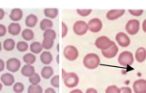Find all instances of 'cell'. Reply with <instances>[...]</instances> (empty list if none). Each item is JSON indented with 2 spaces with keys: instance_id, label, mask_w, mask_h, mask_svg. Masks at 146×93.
Returning <instances> with one entry per match:
<instances>
[{
  "instance_id": "cell-1",
  "label": "cell",
  "mask_w": 146,
  "mask_h": 93,
  "mask_svg": "<svg viewBox=\"0 0 146 93\" xmlns=\"http://www.w3.org/2000/svg\"><path fill=\"white\" fill-rule=\"evenodd\" d=\"M62 76H63V81H64V84L67 88H75L77 87L80 79L77 74L75 73H67L64 69H62Z\"/></svg>"
},
{
  "instance_id": "cell-2",
  "label": "cell",
  "mask_w": 146,
  "mask_h": 93,
  "mask_svg": "<svg viewBox=\"0 0 146 93\" xmlns=\"http://www.w3.org/2000/svg\"><path fill=\"white\" fill-rule=\"evenodd\" d=\"M82 64L87 69H96L100 64V59L96 53H88L86 54L82 61Z\"/></svg>"
},
{
  "instance_id": "cell-3",
  "label": "cell",
  "mask_w": 146,
  "mask_h": 93,
  "mask_svg": "<svg viewBox=\"0 0 146 93\" xmlns=\"http://www.w3.org/2000/svg\"><path fill=\"white\" fill-rule=\"evenodd\" d=\"M115 44L113 41H111V39L107 36H100V37L97 38V40L95 42V46H97L100 50H106V49L110 48Z\"/></svg>"
},
{
  "instance_id": "cell-4",
  "label": "cell",
  "mask_w": 146,
  "mask_h": 93,
  "mask_svg": "<svg viewBox=\"0 0 146 93\" xmlns=\"http://www.w3.org/2000/svg\"><path fill=\"white\" fill-rule=\"evenodd\" d=\"M118 62L122 66H130L134 62V56L130 51H123L118 57Z\"/></svg>"
},
{
  "instance_id": "cell-5",
  "label": "cell",
  "mask_w": 146,
  "mask_h": 93,
  "mask_svg": "<svg viewBox=\"0 0 146 93\" xmlns=\"http://www.w3.org/2000/svg\"><path fill=\"white\" fill-rule=\"evenodd\" d=\"M63 54H64V57L68 60V61L73 62L75 60H77L79 57V51L76 46L68 45L64 48V51H63Z\"/></svg>"
},
{
  "instance_id": "cell-6",
  "label": "cell",
  "mask_w": 146,
  "mask_h": 93,
  "mask_svg": "<svg viewBox=\"0 0 146 93\" xmlns=\"http://www.w3.org/2000/svg\"><path fill=\"white\" fill-rule=\"evenodd\" d=\"M140 22L138 20H130L125 24V31L127 32V34L134 35L140 31Z\"/></svg>"
},
{
  "instance_id": "cell-7",
  "label": "cell",
  "mask_w": 146,
  "mask_h": 93,
  "mask_svg": "<svg viewBox=\"0 0 146 93\" xmlns=\"http://www.w3.org/2000/svg\"><path fill=\"white\" fill-rule=\"evenodd\" d=\"M73 31L75 35H84L88 31V25L87 23L84 21H78L73 24Z\"/></svg>"
},
{
  "instance_id": "cell-8",
  "label": "cell",
  "mask_w": 146,
  "mask_h": 93,
  "mask_svg": "<svg viewBox=\"0 0 146 93\" xmlns=\"http://www.w3.org/2000/svg\"><path fill=\"white\" fill-rule=\"evenodd\" d=\"M88 25V30L92 33H98L101 31L102 29V22L101 20H99L98 18H94L90 20L87 23Z\"/></svg>"
},
{
  "instance_id": "cell-9",
  "label": "cell",
  "mask_w": 146,
  "mask_h": 93,
  "mask_svg": "<svg viewBox=\"0 0 146 93\" xmlns=\"http://www.w3.org/2000/svg\"><path fill=\"white\" fill-rule=\"evenodd\" d=\"M6 67L8 69V71L11 73L17 72L19 71V69L21 68V62H20L17 58L9 59L6 62Z\"/></svg>"
},
{
  "instance_id": "cell-10",
  "label": "cell",
  "mask_w": 146,
  "mask_h": 93,
  "mask_svg": "<svg viewBox=\"0 0 146 93\" xmlns=\"http://www.w3.org/2000/svg\"><path fill=\"white\" fill-rule=\"evenodd\" d=\"M115 40L118 43L119 46H123V48H127L130 45V38L128 37V35L125 33H118L115 36Z\"/></svg>"
},
{
  "instance_id": "cell-11",
  "label": "cell",
  "mask_w": 146,
  "mask_h": 93,
  "mask_svg": "<svg viewBox=\"0 0 146 93\" xmlns=\"http://www.w3.org/2000/svg\"><path fill=\"white\" fill-rule=\"evenodd\" d=\"M134 93H146V80L139 79L133 83Z\"/></svg>"
},
{
  "instance_id": "cell-12",
  "label": "cell",
  "mask_w": 146,
  "mask_h": 93,
  "mask_svg": "<svg viewBox=\"0 0 146 93\" xmlns=\"http://www.w3.org/2000/svg\"><path fill=\"white\" fill-rule=\"evenodd\" d=\"M125 14V9H111L107 12L106 17L109 21H115Z\"/></svg>"
},
{
  "instance_id": "cell-13",
  "label": "cell",
  "mask_w": 146,
  "mask_h": 93,
  "mask_svg": "<svg viewBox=\"0 0 146 93\" xmlns=\"http://www.w3.org/2000/svg\"><path fill=\"white\" fill-rule=\"evenodd\" d=\"M118 53V46L114 44L112 46H111L110 48L106 49V50H102V55L107 59H112L114 58Z\"/></svg>"
},
{
  "instance_id": "cell-14",
  "label": "cell",
  "mask_w": 146,
  "mask_h": 93,
  "mask_svg": "<svg viewBox=\"0 0 146 93\" xmlns=\"http://www.w3.org/2000/svg\"><path fill=\"white\" fill-rule=\"evenodd\" d=\"M14 81H15V78L11 73H5L1 75V82L4 84V86H12L14 85Z\"/></svg>"
},
{
  "instance_id": "cell-15",
  "label": "cell",
  "mask_w": 146,
  "mask_h": 93,
  "mask_svg": "<svg viewBox=\"0 0 146 93\" xmlns=\"http://www.w3.org/2000/svg\"><path fill=\"white\" fill-rule=\"evenodd\" d=\"M23 15H24V13H23L22 9H13L11 12V14H9V18H11V20L13 22H19L22 20Z\"/></svg>"
},
{
  "instance_id": "cell-16",
  "label": "cell",
  "mask_w": 146,
  "mask_h": 93,
  "mask_svg": "<svg viewBox=\"0 0 146 93\" xmlns=\"http://www.w3.org/2000/svg\"><path fill=\"white\" fill-rule=\"evenodd\" d=\"M135 59L138 62H143L146 60V49L144 48H139L135 53Z\"/></svg>"
},
{
  "instance_id": "cell-17",
  "label": "cell",
  "mask_w": 146,
  "mask_h": 93,
  "mask_svg": "<svg viewBox=\"0 0 146 93\" xmlns=\"http://www.w3.org/2000/svg\"><path fill=\"white\" fill-rule=\"evenodd\" d=\"M21 72H22V75L24 76H26V77H30V76H32L34 74H36L34 66L31 64H25L24 67H22Z\"/></svg>"
},
{
  "instance_id": "cell-18",
  "label": "cell",
  "mask_w": 146,
  "mask_h": 93,
  "mask_svg": "<svg viewBox=\"0 0 146 93\" xmlns=\"http://www.w3.org/2000/svg\"><path fill=\"white\" fill-rule=\"evenodd\" d=\"M40 61H41L42 64H45V65L50 64L52 62V53L50 52V51H48V50L43 51L41 53V55H40Z\"/></svg>"
},
{
  "instance_id": "cell-19",
  "label": "cell",
  "mask_w": 146,
  "mask_h": 93,
  "mask_svg": "<svg viewBox=\"0 0 146 93\" xmlns=\"http://www.w3.org/2000/svg\"><path fill=\"white\" fill-rule=\"evenodd\" d=\"M21 25L19 24L17 22H13V23H11V24L9 25V28H8V31L11 35H19L20 33H21Z\"/></svg>"
},
{
  "instance_id": "cell-20",
  "label": "cell",
  "mask_w": 146,
  "mask_h": 93,
  "mask_svg": "<svg viewBox=\"0 0 146 93\" xmlns=\"http://www.w3.org/2000/svg\"><path fill=\"white\" fill-rule=\"evenodd\" d=\"M36 22H38V17L34 14H30L28 15L25 19V25L29 28H33L35 27Z\"/></svg>"
},
{
  "instance_id": "cell-21",
  "label": "cell",
  "mask_w": 146,
  "mask_h": 93,
  "mask_svg": "<svg viewBox=\"0 0 146 93\" xmlns=\"http://www.w3.org/2000/svg\"><path fill=\"white\" fill-rule=\"evenodd\" d=\"M52 75H54V69H52L51 66H45L43 67L41 70V76L45 79H49L51 78Z\"/></svg>"
},
{
  "instance_id": "cell-22",
  "label": "cell",
  "mask_w": 146,
  "mask_h": 93,
  "mask_svg": "<svg viewBox=\"0 0 146 93\" xmlns=\"http://www.w3.org/2000/svg\"><path fill=\"white\" fill-rule=\"evenodd\" d=\"M15 46H16L15 41L11 38L6 39V40L4 41V43H3V48H4V49L7 51H12L13 49H14Z\"/></svg>"
},
{
  "instance_id": "cell-23",
  "label": "cell",
  "mask_w": 146,
  "mask_h": 93,
  "mask_svg": "<svg viewBox=\"0 0 146 93\" xmlns=\"http://www.w3.org/2000/svg\"><path fill=\"white\" fill-rule=\"evenodd\" d=\"M44 15L49 19H54L57 17L58 15V9L50 8V9H44Z\"/></svg>"
},
{
  "instance_id": "cell-24",
  "label": "cell",
  "mask_w": 146,
  "mask_h": 93,
  "mask_svg": "<svg viewBox=\"0 0 146 93\" xmlns=\"http://www.w3.org/2000/svg\"><path fill=\"white\" fill-rule=\"evenodd\" d=\"M29 48H30V50L33 54H38L43 49L41 43H39V42H33L32 44L29 46Z\"/></svg>"
},
{
  "instance_id": "cell-25",
  "label": "cell",
  "mask_w": 146,
  "mask_h": 93,
  "mask_svg": "<svg viewBox=\"0 0 146 93\" xmlns=\"http://www.w3.org/2000/svg\"><path fill=\"white\" fill-rule=\"evenodd\" d=\"M22 36L25 41H31L34 39L35 34L31 29H25L22 32Z\"/></svg>"
},
{
  "instance_id": "cell-26",
  "label": "cell",
  "mask_w": 146,
  "mask_h": 93,
  "mask_svg": "<svg viewBox=\"0 0 146 93\" xmlns=\"http://www.w3.org/2000/svg\"><path fill=\"white\" fill-rule=\"evenodd\" d=\"M52 25H54V23L49 19H44L40 22V29L44 32L47 31L49 29H51L52 27Z\"/></svg>"
},
{
  "instance_id": "cell-27",
  "label": "cell",
  "mask_w": 146,
  "mask_h": 93,
  "mask_svg": "<svg viewBox=\"0 0 146 93\" xmlns=\"http://www.w3.org/2000/svg\"><path fill=\"white\" fill-rule=\"evenodd\" d=\"M23 60H24V62L26 64H31L32 65L36 62V58L33 53H26L25 55H24V57H23Z\"/></svg>"
},
{
  "instance_id": "cell-28",
  "label": "cell",
  "mask_w": 146,
  "mask_h": 93,
  "mask_svg": "<svg viewBox=\"0 0 146 93\" xmlns=\"http://www.w3.org/2000/svg\"><path fill=\"white\" fill-rule=\"evenodd\" d=\"M43 37H44V39H51V40L54 41V39L56 38V33L52 29H49L44 32Z\"/></svg>"
},
{
  "instance_id": "cell-29",
  "label": "cell",
  "mask_w": 146,
  "mask_h": 93,
  "mask_svg": "<svg viewBox=\"0 0 146 93\" xmlns=\"http://www.w3.org/2000/svg\"><path fill=\"white\" fill-rule=\"evenodd\" d=\"M27 93H43V89L39 85H31L27 89Z\"/></svg>"
},
{
  "instance_id": "cell-30",
  "label": "cell",
  "mask_w": 146,
  "mask_h": 93,
  "mask_svg": "<svg viewBox=\"0 0 146 93\" xmlns=\"http://www.w3.org/2000/svg\"><path fill=\"white\" fill-rule=\"evenodd\" d=\"M54 41L51 40V39H43V41L41 43L42 48L46 49V50H49L50 48H52V46H54Z\"/></svg>"
},
{
  "instance_id": "cell-31",
  "label": "cell",
  "mask_w": 146,
  "mask_h": 93,
  "mask_svg": "<svg viewBox=\"0 0 146 93\" xmlns=\"http://www.w3.org/2000/svg\"><path fill=\"white\" fill-rule=\"evenodd\" d=\"M16 48H17L18 51L25 52L29 48V46H28L27 43L25 42V41H20L17 43V45H16Z\"/></svg>"
},
{
  "instance_id": "cell-32",
  "label": "cell",
  "mask_w": 146,
  "mask_h": 93,
  "mask_svg": "<svg viewBox=\"0 0 146 93\" xmlns=\"http://www.w3.org/2000/svg\"><path fill=\"white\" fill-rule=\"evenodd\" d=\"M25 90V86L21 82H17L13 85V91L15 93H22Z\"/></svg>"
},
{
  "instance_id": "cell-33",
  "label": "cell",
  "mask_w": 146,
  "mask_h": 93,
  "mask_svg": "<svg viewBox=\"0 0 146 93\" xmlns=\"http://www.w3.org/2000/svg\"><path fill=\"white\" fill-rule=\"evenodd\" d=\"M29 82L31 83V85H38L40 82V76L38 74H34L29 77Z\"/></svg>"
},
{
  "instance_id": "cell-34",
  "label": "cell",
  "mask_w": 146,
  "mask_h": 93,
  "mask_svg": "<svg viewBox=\"0 0 146 93\" xmlns=\"http://www.w3.org/2000/svg\"><path fill=\"white\" fill-rule=\"evenodd\" d=\"M105 93H120V88H119L117 86H109V87L106 88Z\"/></svg>"
},
{
  "instance_id": "cell-35",
  "label": "cell",
  "mask_w": 146,
  "mask_h": 93,
  "mask_svg": "<svg viewBox=\"0 0 146 93\" xmlns=\"http://www.w3.org/2000/svg\"><path fill=\"white\" fill-rule=\"evenodd\" d=\"M91 12H92V9H77V13L80 16H82V17H86V16L90 15Z\"/></svg>"
},
{
  "instance_id": "cell-36",
  "label": "cell",
  "mask_w": 146,
  "mask_h": 93,
  "mask_svg": "<svg viewBox=\"0 0 146 93\" xmlns=\"http://www.w3.org/2000/svg\"><path fill=\"white\" fill-rule=\"evenodd\" d=\"M59 75H54L52 76V78L51 79V85L54 88H59Z\"/></svg>"
},
{
  "instance_id": "cell-37",
  "label": "cell",
  "mask_w": 146,
  "mask_h": 93,
  "mask_svg": "<svg viewBox=\"0 0 146 93\" xmlns=\"http://www.w3.org/2000/svg\"><path fill=\"white\" fill-rule=\"evenodd\" d=\"M128 11L131 15L135 16V17H139V16L142 15V13H143L142 9H129Z\"/></svg>"
},
{
  "instance_id": "cell-38",
  "label": "cell",
  "mask_w": 146,
  "mask_h": 93,
  "mask_svg": "<svg viewBox=\"0 0 146 93\" xmlns=\"http://www.w3.org/2000/svg\"><path fill=\"white\" fill-rule=\"evenodd\" d=\"M68 29L67 24H66L65 22H62V30H61L62 37H65V36L68 35Z\"/></svg>"
},
{
  "instance_id": "cell-39",
  "label": "cell",
  "mask_w": 146,
  "mask_h": 93,
  "mask_svg": "<svg viewBox=\"0 0 146 93\" xmlns=\"http://www.w3.org/2000/svg\"><path fill=\"white\" fill-rule=\"evenodd\" d=\"M7 33V28L4 24H0V37L1 36H4Z\"/></svg>"
},
{
  "instance_id": "cell-40",
  "label": "cell",
  "mask_w": 146,
  "mask_h": 93,
  "mask_svg": "<svg viewBox=\"0 0 146 93\" xmlns=\"http://www.w3.org/2000/svg\"><path fill=\"white\" fill-rule=\"evenodd\" d=\"M120 93H132V90L128 87H123L120 88Z\"/></svg>"
},
{
  "instance_id": "cell-41",
  "label": "cell",
  "mask_w": 146,
  "mask_h": 93,
  "mask_svg": "<svg viewBox=\"0 0 146 93\" xmlns=\"http://www.w3.org/2000/svg\"><path fill=\"white\" fill-rule=\"evenodd\" d=\"M5 64L6 62H4V61L3 60L0 59V72H2V71H4V69H5Z\"/></svg>"
},
{
  "instance_id": "cell-42",
  "label": "cell",
  "mask_w": 146,
  "mask_h": 93,
  "mask_svg": "<svg viewBox=\"0 0 146 93\" xmlns=\"http://www.w3.org/2000/svg\"><path fill=\"white\" fill-rule=\"evenodd\" d=\"M44 93H55V90L54 88H46Z\"/></svg>"
},
{
  "instance_id": "cell-43",
  "label": "cell",
  "mask_w": 146,
  "mask_h": 93,
  "mask_svg": "<svg viewBox=\"0 0 146 93\" xmlns=\"http://www.w3.org/2000/svg\"><path fill=\"white\" fill-rule=\"evenodd\" d=\"M85 93H98V90L96 88H88L87 90H86Z\"/></svg>"
},
{
  "instance_id": "cell-44",
  "label": "cell",
  "mask_w": 146,
  "mask_h": 93,
  "mask_svg": "<svg viewBox=\"0 0 146 93\" xmlns=\"http://www.w3.org/2000/svg\"><path fill=\"white\" fill-rule=\"evenodd\" d=\"M5 11H4V9H0V20H2L3 18H4V16H5Z\"/></svg>"
},
{
  "instance_id": "cell-45",
  "label": "cell",
  "mask_w": 146,
  "mask_h": 93,
  "mask_svg": "<svg viewBox=\"0 0 146 93\" xmlns=\"http://www.w3.org/2000/svg\"><path fill=\"white\" fill-rule=\"evenodd\" d=\"M142 30H143L144 33H146V20H144L143 22H142Z\"/></svg>"
},
{
  "instance_id": "cell-46",
  "label": "cell",
  "mask_w": 146,
  "mask_h": 93,
  "mask_svg": "<svg viewBox=\"0 0 146 93\" xmlns=\"http://www.w3.org/2000/svg\"><path fill=\"white\" fill-rule=\"evenodd\" d=\"M69 93H84L81 89H73V90H71Z\"/></svg>"
},
{
  "instance_id": "cell-47",
  "label": "cell",
  "mask_w": 146,
  "mask_h": 93,
  "mask_svg": "<svg viewBox=\"0 0 146 93\" xmlns=\"http://www.w3.org/2000/svg\"><path fill=\"white\" fill-rule=\"evenodd\" d=\"M1 89H2V84H1V82H0V91H1Z\"/></svg>"
},
{
  "instance_id": "cell-48",
  "label": "cell",
  "mask_w": 146,
  "mask_h": 93,
  "mask_svg": "<svg viewBox=\"0 0 146 93\" xmlns=\"http://www.w3.org/2000/svg\"><path fill=\"white\" fill-rule=\"evenodd\" d=\"M1 49H2V44H1V42H0V51H1Z\"/></svg>"
}]
</instances>
